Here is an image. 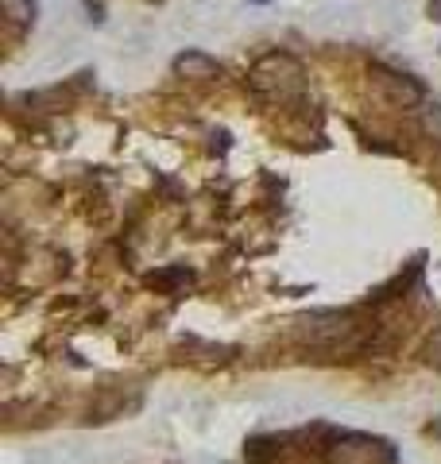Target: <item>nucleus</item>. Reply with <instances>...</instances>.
<instances>
[{"instance_id": "1", "label": "nucleus", "mask_w": 441, "mask_h": 464, "mask_svg": "<svg viewBox=\"0 0 441 464\" xmlns=\"http://www.w3.org/2000/svg\"><path fill=\"white\" fill-rule=\"evenodd\" d=\"M252 90L256 93H268V97H290V93H299L302 90V66L294 63L290 54H263L260 63L252 66Z\"/></svg>"}, {"instance_id": "2", "label": "nucleus", "mask_w": 441, "mask_h": 464, "mask_svg": "<svg viewBox=\"0 0 441 464\" xmlns=\"http://www.w3.org/2000/svg\"><path fill=\"white\" fill-rule=\"evenodd\" d=\"M329 464H395L387 441L364 438V433H341L329 445Z\"/></svg>"}, {"instance_id": "3", "label": "nucleus", "mask_w": 441, "mask_h": 464, "mask_svg": "<svg viewBox=\"0 0 441 464\" xmlns=\"http://www.w3.org/2000/svg\"><path fill=\"white\" fill-rule=\"evenodd\" d=\"M376 85L384 90L395 105H403V109H415L422 105V90H418V82H410L407 74H395V70H384V66H376Z\"/></svg>"}, {"instance_id": "4", "label": "nucleus", "mask_w": 441, "mask_h": 464, "mask_svg": "<svg viewBox=\"0 0 441 464\" xmlns=\"http://www.w3.org/2000/svg\"><path fill=\"white\" fill-rule=\"evenodd\" d=\"M174 74L205 82V78H217V63H213L210 54H201V51H186V54L174 58Z\"/></svg>"}, {"instance_id": "5", "label": "nucleus", "mask_w": 441, "mask_h": 464, "mask_svg": "<svg viewBox=\"0 0 441 464\" xmlns=\"http://www.w3.org/2000/svg\"><path fill=\"white\" fill-rule=\"evenodd\" d=\"M5 5V16L12 20V24H32V16H35V5L32 0H0Z\"/></svg>"}, {"instance_id": "6", "label": "nucleus", "mask_w": 441, "mask_h": 464, "mask_svg": "<svg viewBox=\"0 0 441 464\" xmlns=\"http://www.w3.org/2000/svg\"><path fill=\"white\" fill-rule=\"evenodd\" d=\"M422 128H426V136L441 143V105H426L422 109Z\"/></svg>"}, {"instance_id": "7", "label": "nucleus", "mask_w": 441, "mask_h": 464, "mask_svg": "<svg viewBox=\"0 0 441 464\" xmlns=\"http://www.w3.org/2000/svg\"><path fill=\"white\" fill-rule=\"evenodd\" d=\"M426 360H430V364L441 372V333H434V341L426 344Z\"/></svg>"}, {"instance_id": "8", "label": "nucleus", "mask_w": 441, "mask_h": 464, "mask_svg": "<svg viewBox=\"0 0 441 464\" xmlns=\"http://www.w3.org/2000/svg\"><path fill=\"white\" fill-rule=\"evenodd\" d=\"M430 12H434L437 20H441V0H430Z\"/></svg>"}, {"instance_id": "9", "label": "nucleus", "mask_w": 441, "mask_h": 464, "mask_svg": "<svg viewBox=\"0 0 441 464\" xmlns=\"http://www.w3.org/2000/svg\"><path fill=\"white\" fill-rule=\"evenodd\" d=\"M430 433H437V438H441V422H430Z\"/></svg>"}]
</instances>
